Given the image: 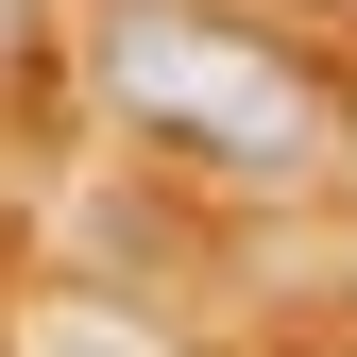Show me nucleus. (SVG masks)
I'll return each instance as SVG.
<instances>
[{
	"mask_svg": "<svg viewBox=\"0 0 357 357\" xmlns=\"http://www.w3.org/2000/svg\"><path fill=\"white\" fill-rule=\"evenodd\" d=\"M102 85H119L137 137L221 153V170H306V153H324V85H306L289 52H255L238 17H188V0H119Z\"/></svg>",
	"mask_w": 357,
	"mask_h": 357,
	"instance_id": "1",
	"label": "nucleus"
},
{
	"mask_svg": "<svg viewBox=\"0 0 357 357\" xmlns=\"http://www.w3.org/2000/svg\"><path fill=\"white\" fill-rule=\"evenodd\" d=\"M17 34H34V0H0V52H17Z\"/></svg>",
	"mask_w": 357,
	"mask_h": 357,
	"instance_id": "2",
	"label": "nucleus"
}]
</instances>
